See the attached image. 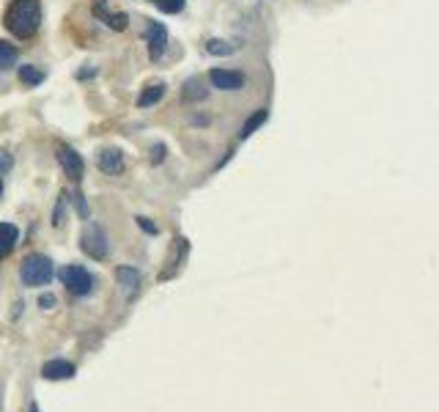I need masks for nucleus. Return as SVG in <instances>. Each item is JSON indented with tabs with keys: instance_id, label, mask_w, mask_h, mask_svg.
Masks as SVG:
<instances>
[{
	"instance_id": "24",
	"label": "nucleus",
	"mask_w": 439,
	"mask_h": 412,
	"mask_svg": "<svg viewBox=\"0 0 439 412\" xmlns=\"http://www.w3.org/2000/svg\"><path fill=\"white\" fill-rule=\"evenodd\" d=\"M14 168V160H11V154L8 152H0V176L3 174H8Z\"/></svg>"
},
{
	"instance_id": "18",
	"label": "nucleus",
	"mask_w": 439,
	"mask_h": 412,
	"mask_svg": "<svg viewBox=\"0 0 439 412\" xmlns=\"http://www.w3.org/2000/svg\"><path fill=\"white\" fill-rule=\"evenodd\" d=\"M206 52H209V55H233V52H236V44L222 41V39H209V41H206Z\"/></svg>"
},
{
	"instance_id": "22",
	"label": "nucleus",
	"mask_w": 439,
	"mask_h": 412,
	"mask_svg": "<svg viewBox=\"0 0 439 412\" xmlns=\"http://www.w3.org/2000/svg\"><path fill=\"white\" fill-rule=\"evenodd\" d=\"M66 198H69V196H66V193H61V198H58V206H55V214H52V225H55V228H58V225L63 223V204H66Z\"/></svg>"
},
{
	"instance_id": "3",
	"label": "nucleus",
	"mask_w": 439,
	"mask_h": 412,
	"mask_svg": "<svg viewBox=\"0 0 439 412\" xmlns=\"http://www.w3.org/2000/svg\"><path fill=\"white\" fill-rule=\"evenodd\" d=\"M80 250L88 256V258H96V261H105L107 253H110V239L107 234L96 225V223H88L80 234Z\"/></svg>"
},
{
	"instance_id": "5",
	"label": "nucleus",
	"mask_w": 439,
	"mask_h": 412,
	"mask_svg": "<svg viewBox=\"0 0 439 412\" xmlns=\"http://www.w3.org/2000/svg\"><path fill=\"white\" fill-rule=\"evenodd\" d=\"M55 154H58V163H61V168L66 171V176H69V179H74V182H80V179H83V174H85V163H83V157H80L72 146H66V143H58Z\"/></svg>"
},
{
	"instance_id": "15",
	"label": "nucleus",
	"mask_w": 439,
	"mask_h": 412,
	"mask_svg": "<svg viewBox=\"0 0 439 412\" xmlns=\"http://www.w3.org/2000/svg\"><path fill=\"white\" fill-rule=\"evenodd\" d=\"M94 14H96V17H102L107 28H113V30H127V22H129V17H127V14H107L102 6H96V8H94Z\"/></svg>"
},
{
	"instance_id": "10",
	"label": "nucleus",
	"mask_w": 439,
	"mask_h": 412,
	"mask_svg": "<svg viewBox=\"0 0 439 412\" xmlns=\"http://www.w3.org/2000/svg\"><path fill=\"white\" fill-rule=\"evenodd\" d=\"M116 280H118V286H121L127 294H135L138 286H140V280H143V275H140V269H135V267H118V269H116Z\"/></svg>"
},
{
	"instance_id": "28",
	"label": "nucleus",
	"mask_w": 439,
	"mask_h": 412,
	"mask_svg": "<svg viewBox=\"0 0 439 412\" xmlns=\"http://www.w3.org/2000/svg\"><path fill=\"white\" fill-rule=\"evenodd\" d=\"M151 3H154V0H151Z\"/></svg>"
},
{
	"instance_id": "20",
	"label": "nucleus",
	"mask_w": 439,
	"mask_h": 412,
	"mask_svg": "<svg viewBox=\"0 0 439 412\" xmlns=\"http://www.w3.org/2000/svg\"><path fill=\"white\" fill-rule=\"evenodd\" d=\"M72 201H74V206H77V214H80L83 220H88L91 209H88V204H85V196H83V193H74V196H72Z\"/></svg>"
},
{
	"instance_id": "19",
	"label": "nucleus",
	"mask_w": 439,
	"mask_h": 412,
	"mask_svg": "<svg viewBox=\"0 0 439 412\" xmlns=\"http://www.w3.org/2000/svg\"><path fill=\"white\" fill-rule=\"evenodd\" d=\"M154 3H157V8H160L162 14H179L187 0H154Z\"/></svg>"
},
{
	"instance_id": "25",
	"label": "nucleus",
	"mask_w": 439,
	"mask_h": 412,
	"mask_svg": "<svg viewBox=\"0 0 439 412\" xmlns=\"http://www.w3.org/2000/svg\"><path fill=\"white\" fill-rule=\"evenodd\" d=\"M39 305H41V308H52V305H55V297H52V294H41V297H39Z\"/></svg>"
},
{
	"instance_id": "4",
	"label": "nucleus",
	"mask_w": 439,
	"mask_h": 412,
	"mask_svg": "<svg viewBox=\"0 0 439 412\" xmlns=\"http://www.w3.org/2000/svg\"><path fill=\"white\" fill-rule=\"evenodd\" d=\"M58 278H61V283H63L74 297H85V294H91V289H94V275H91L85 267H80V264H66V267H61Z\"/></svg>"
},
{
	"instance_id": "21",
	"label": "nucleus",
	"mask_w": 439,
	"mask_h": 412,
	"mask_svg": "<svg viewBox=\"0 0 439 412\" xmlns=\"http://www.w3.org/2000/svg\"><path fill=\"white\" fill-rule=\"evenodd\" d=\"M135 223H138V225H140V228H143L149 236H157V234H160L157 223H151V220H149V217H143V214H140V217H135Z\"/></svg>"
},
{
	"instance_id": "23",
	"label": "nucleus",
	"mask_w": 439,
	"mask_h": 412,
	"mask_svg": "<svg viewBox=\"0 0 439 412\" xmlns=\"http://www.w3.org/2000/svg\"><path fill=\"white\" fill-rule=\"evenodd\" d=\"M165 152H168V149H165V143H157V146L151 149V163H154V165H160V163L165 160Z\"/></svg>"
},
{
	"instance_id": "14",
	"label": "nucleus",
	"mask_w": 439,
	"mask_h": 412,
	"mask_svg": "<svg viewBox=\"0 0 439 412\" xmlns=\"http://www.w3.org/2000/svg\"><path fill=\"white\" fill-rule=\"evenodd\" d=\"M162 96H165V85H162V83L149 85V88H143V94L138 96V107H151V105H157Z\"/></svg>"
},
{
	"instance_id": "9",
	"label": "nucleus",
	"mask_w": 439,
	"mask_h": 412,
	"mask_svg": "<svg viewBox=\"0 0 439 412\" xmlns=\"http://www.w3.org/2000/svg\"><path fill=\"white\" fill-rule=\"evenodd\" d=\"M74 363H69V360H61V358H55V360H47L44 366H41V377L47 380V382H61V380H72L74 377Z\"/></svg>"
},
{
	"instance_id": "11",
	"label": "nucleus",
	"mask_w": 439,
	"mask_h": 412,
	"mask_svg": "<svg viewBox=\"0 0 439 412\" xmlns=\"http://www.w3.org/2000/svg\"><path fill=\"white\" fill-rule=\"evenodd\" d=\"M266 121H269V110H266V107H258V110H255V113H253V116L242 124V130H239V141H247V138H250L255 130H261Z\"/></svg>"
},
{
	"instance_id": "17",
	"label": "nucleus",
	"mask_w": 439,
	"mask_h": 412,
	"mask_svg": "<svg viewBox=\"0 0 439 412\" xmlns=\"http://www.w3.org/2000/svg\"><path fill=\"white\" fill-rule=\"evenodd\" d=\"M17 58H19L17 47L8 41H0V72H8L11 66H17Z\"/></svg>"
},
{
	"instance_id": "8",
	"label": "nucleus",
	"mask_w": 439,
	"mask_h": 412,
	"mask_svg": "<svg viewBox=\"0 0 439 412\" xmlns=\"http://www.w3.org/2000/svg\"><path fill=\"white\" fill-rule=\"evenodd\" d=\"M96 165L107 176H121L124 174V154H121V149H102L99 157H96Z\"/></svg>"
},
{
	"instance_id": "13",
	"label": "nucleus",
	"mask_w": 439,
	"mask_h": 412,
	"mask_svg": "<svg viewBox=\"0 0 439 412\" xmlns=\"http://www.w3.org/2000/svg\"><path fill=\"white\" fill-rule=\"evenodd\" d=\"M17 239H19V228L11 225V223H0V258L6 253H11V247H14Z\"/></svg>"
},
{
	"instance_id": "16",
	"label": "nucleus",
	"mask_w": 439,
	"mask_h": 412,
	"mask_svg": "<svg viewBox=\"0 0 439 412\" xmlns=\"http://www.w3.org/2000/svg\"><path fill=\"white\" fill-rule=\"evenodd\" d=\"M19 83H25V85H39V83H44V69H41V66H33V63L19 66Z\"/></svg>"
},
{
	"instance_id": "12",
	"label": "nucleus",
	"mask_w": 439,
	"mask_h": 412,
	"mask_svg": "<svg viewBox=\"0 0 439 412\" xmlns=\"http://www.w3.org/2000/svg\"><path fill=\"white\" fill-rule=\"evenodd\" d=\"M182 96H184V102H204V99L209 96V91L204 88V83H201L198 77H190V80L184 83Z\"/></svg>"
},
{
	"instance_id": "7",
	"label": "nucleus",
	"mask_w": 439,
	"mask_h": 412,
	"mask_svg": "<svg viewBox=\"0 0 439 412\" xmlns=\"http://www.w3.org/2000/svg\"><path fill=\"white\" fill-rule=\"evenodd\" d=\"M146 41H149V55L151 61H160L165 55V47H168V28L162 22H151L146 28Z\"/></svg>"
},
{
	"instance_id": "2",
	"label": "nucleus",
	"mask_w": 439,
	"mask_h": 412,
	"mask_svg": "<svg viewBox=\"0 0 439 412\" xmlns=\"http://www.w3.org/2000/svg\"><path fill=\"white\" fill-rule=\"evenodd\" d=\"M19 278H22V283L30 286V289L47 286V283L55 278V264H52V258L44 256V253H30V256L22 258Z\"/></svg>"
},
{
	"instance_id": "26",
	"label": "nucleus",
	"mask_w": 439,
	"mask_h": 412,
	"mask_svg": "<svg viewBox=\"0 0 439 412\" xmlns=\"http://www.w3.org/2000/svg\"><path fill=\"white\" fill-rule=\"evenodd\" d=\"M28 412H39V404H30V407H28Z\"/></svg>"
},
{
	"instance_id": "27",
	"label": "nucleus",
	"mask_w": 439,
	"mask_h": 412,
	"mask_svg": "<svg viewBox=\"0 0 439 412\" xmlns=\"http://www.w3.org/2000/svg\"><path fill=\"white\" fill-rule=\"evenodd\" d=\"M0 196H3V176H0Z\"/></svg>"
},
{
	"instance_id": "6",
	"label": "nucleus",
	"mask_w": 439,
	"mask_h": 412,
	"mask_svg": "<svg viewBox=\"0 0 439 412\" xmlns=\"http://www.w3.org/2000/svg\"><path fill=\"white\" fill-rule=\"evenodd\" d=\"M209 83L220 91H242L244 88V74L236 69H212Z\"/></svg>"
},
{
	"instance_id": "1",
	"label": "nucleus",
	"mask_w": 439,
	"mask_h": 412,
	"mask_svg": "<svg viewBox=\"0 0 439 412\" xmlns=\"http://www.w3.org/2000/svg\"><path fill=\"white\" fill-rule=\"evenodd\" d=\"M41 25V0H14L6 11V28L17 39H33Z\"/></svg>"
}]
</instances>
